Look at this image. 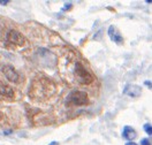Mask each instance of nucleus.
I'll use <instances>...</instances> for the list:
<instances>
[{
  "label": "nucleus",
  "instance_id": "nucleus-12",
  "mask_svg": "<svg viewBox=\"0 0 152 145\" xmlns=\"http://www.w3.org/2000/svg\"><path fill=\"white\" fill-rule=\"evenodd\" d=\"M101 33H103V30L100 29L98 32H97V35H94V36H93V39H94V40H100V39H103Z\"/></svg>",
  "mask_w": 152,
  "mask_h": 145
},
{
  "label": "nucleus",
  "instance_id": "nucleus-5",
  "mask_svg": "<svg viewBox=\"0 0 152 145\" xmlns=\"http://www.w3.org/2000/svg\"><path fill=\"white\" fill-rule=\"evenodd\" d=\"M2 73L6 76V78L8 81H10L12 83H19L20 82V74L14 69V67H12L9 65H5L2 67Z\"/></svg>",
  "mask_w": 152,
  "mask_h": 145
},
{
  "label": "nucleus",
  "instance_id": "nucleus-7",
  "mask_svg": "<svg viewBox=\"0 0 152 145\" xmlns=\"http://www.w3.org/2000/svg\"><path fill=\"white\" fill-rule=\"evenodd\" d=\"M107 33H108V37L111 38V40L114 42L115 44H122L123 43V38H122L121 33L115 26H110L108 30H107Z\"/></svg>",
  "mask_w": 152,
  "mask_h": 145
},
{
  "label": "nucleus",
  "instance_id": "nucleus-3",
  "mask_svg": "<svg viewBox=\"0 0 152 145\" xmlns=\"http://www.w3.org/2000/svg\"><path fill=\"white\" fill-rule=\"evenodd\" d=\"M74 75H75L76 80L81 84H90V83H92V81H93V76L80 62H76V65H75Z\"/></svg>",
  "mask_w": 152,
  "mask_h": 145
},
{
  "label": "nucleus",
  "instance_id": "nucleus-9",
  "mask_svg": "<svg viewBox=\"0 0 152 145\" xmlns=\"http://www.w3.org/2000/svg\"><path fill=\"white\" fill-rule=\"evenodd\" d=\"M122 137L124 139H127L128 142H133L137 137V133H136V130L134 128H131L129 126H126L123 128V130H122Z\"/></svg>",
  "mask_w": 152,
  "mask_h": 145
},
{
  "label": "nucleus",
  "instance_id": "nucleus-4",
  "mask_svg": "<svg viewBox=\"0 0 152 145\" xmlns=\"http://www.w3.org/2000/svg\"><path fill=\"white\" fill-rule=\"evenodd\" d=\"M6 40L10 44L17 45V46H22L26 43V38L23 37L22 33H20L17 30H9L6 35Z\"/></svg>",
  "mask_w": 152,
  "mask_h": 145
},
{
  "label": "nucleus",
  "instance_id": "nucleus-6",
  "mask_svg": "<svg viewBox=\"0 0 152 145\" xmlns=\"http://www.w3.org/2000/svg\"><path fill=\"white\" fill-rule=\"evenodd\" d=\"M123 93L131 98H137L142 94V87L136 84H127L123 89Z\"/></svg>",
  "mask_w": 152,
  "mask_h": 145
},
{
  "label": "nucleus",
  "instance_id": "nucleus-14",
  "mask_svg": "<svg viewBox=\"0 0 152 145\" xmlns=\"http://www.w3.org/2000/svg\"><path fill=\"white\" fill-rule=\"evenodd\" d=\"M7 3H9V0H0V5H2V6H6Z\"/></svg>",
  "mask_w": 152,
  "mask_h": 145
},
{
  "label": "nucleus",
  "instance_id": "nucleus-10",
  "mask_svg": "<svg viewBox=\"0 0 152 145\" xmlns=\"http://www.w3.org/2000/svg\"><path fill=\"white\" fill-rule=\"evenodd\" d=\"M143 129H144V131H145L149 136H152V126H151V123H145V124L143 126Z\"/></svg>",
  "mask_w": 152,
  "mask_h": 145
},
{
  "label": "nucleus",
  "instance_id": "nucleus-16",
  "mask_svg": "<svg viewBox=\"0 0 152 145\" xmlns=\"http://www.w3.org/2000/svg\"><path fill=\"white\" fill-rule=\"evenodd\" d=\"M49 145H59V143H58V142H56V141H53V142H51Z\"/></svg>",
  "mask_w": 152,
  "mask_h": 145
},
{
  "label": "nucleus",
  "instance_id": "nucleus-17",
  "mask_svg": "<svg viewBox=\"0 0 152 145\" xmlns=\"http://www.w3.org/2000/svg\"><path fill=\"white\" fill-rule=\"evenodd\" d=\"M126 145H138V144H136L134 142H128V143H126Z\"/></svg>",
  "mask_w": 152,
  "mask_h": 145
},
{
  "label": "nucleus",
  "instance_id": "nucleus-13",
  "mask_svg": "<svg viewBox=\"0 0 152 145\" xmlns=\"http://www.w3.org/2000/svg\"><path fill=\"white\" fill-rule=\"evenodd\" d=\"M141 145H151V143H150L149 138H143V139L141 141Z\"/></svg>",
  "mask_w": 152,
  "mask_h": 145
},
{
  "label": "nucleus",
  "instance_id": "nucleus-11",
  "mask_svg": "<svg viewBox=\"0 0 152 145\" xmlns=\"http://www.w3.org/2000/svg\"><path fill=\"white\" fill-rule=\"evenodd\" d=\"M71 7H73V3H71V2H66L65 6L61 8V10H62V12H67V10H69Z\"/></svg>",
  "mask_w": 152,
  "mask_h": 145
},
{
  "label": "nucleus",
  "instance_id": "nucleus-2",
  "mask_svg": "<svg viewBox=\"0 0 152 145\" xmlns=\"http://www.w3.org/2000/svg\"><path fill=\"white\" fill-rule=\"evenodd\" d=\"M66 103L71 106H84L89 103V97L84 91H73L68 94Z\"/></svg>",
  "mask_w": 152,
  "mask_h": 145
},
{
  "label": "nucleus",
  "instance_id": "nucleus-1",
  "mask_svg": "<svg viewBox=\"0 0 152 145\" xmlns=\"http://www.w3.org/2000/svg\"><path fill=\"white\" fill-rule=\"evenodd\" d=\"M54 92H56V87L52 82L45 78H36L31 83L29 94L35 100H43L53 96Z\"/></svg>",
  "mask_w": 152,
  "mask_h": 145
},
{
  "label": "nucleus",
  "instance_id": "nucleus-8",
  "mask_svg": "<svg viewBox=\"0 0 152 145\" xmlns=\"http://www.w3.org/2000/svg\"><path fill=\"white\" fill-rule=\"evenodd\" d=\"M6 98V99H13L14 98V91L12 87L6 85L3 82L0 81V98Z\"/></svg>",
  "mask_w": 152,
  "mask_h": 145
},
{
  "label": "nucleus",
  "instance_id": "nucleus-15",
  "mask_svg": "<svg viewBox=\"0 0 152 145\" xmlns=\"http://www.w3.org/2000/svg\"><path fill=\"white\" fill-rule=\"evenodd\" d=\"M144 85H146V87H149V89H151L152 87L151 81H145V82H144Z\"/></svg>",
  "mask_w": 152,
  "mask_h": 145
}]
</instances>
